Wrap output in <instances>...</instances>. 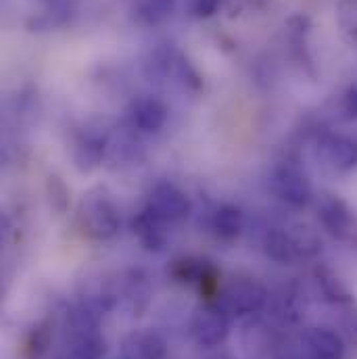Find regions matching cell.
Segmentation results:
<instances>
[{
  "instance_id": "cell-11",
  "label": "cell",
  "mask_w": 357,
  "mask_h": 359,
  "mask_svg": "<svg viewBox=\"0 0 357 359\" xmlns=\"http://www.w3.org/2000/svg\"><path fill=\"white\" fill-rule=\"evenodd\" d=\"M128 121L134 132L155 134L168 121V107L153 96H142L132 102V107L128 111Z\"/></svg>"
},
{
  "instance_id": "cell-1",
  "label": "cell",
  "mask_w": 357,
  "mask_h": 359,
  "mask_svg": "<svg viewBox=\"0 0 357 359\" xmlns=\"http://www.w3.org/2000/svg\"><path fill=\"white\" fill-rule=\"evenodd\" d=\"M78 226L94 243H109L121 230V211L113 196L96 186L88 190L78 205Z\"/></svg>"
},
{
  "instance_id": "cell-21",
  "label": "cell",
  "mask_w": 357,
  "mask_h": 359,
  "mask_svg": "<svg viewBox=\"0 0 357 359\" xmlns=\"http://www.w3.org/2000/svg\"><path fill=\"white\" fill-rule=\"evenodd\" d=\"M345 111L351 119H357V86L349 90V94L345 96Z\"/></svg>"
},
{
  "instance_id": "cell-5",
  "label": "cell",
  "mask_w": 357,
  "mask_h": 359,
  "mask_svg": "<svg viewBox=\"0 0 357 359\" xmlns=\"http://www.w3.org/2000/svg\"><path fill=\"white\" fill-rule=\"evenodd\" d=\"M316 241H301L299 236H295L292 232H288L286 228H268L264 232L262 238V247L264 253L268 255L271 262L280 264V266H292L297 264L301 257H309L314 255L316 249Z\"/></svg>"
},
{
  "instance_id": "cell-2",
  "label": "cell",
  "mask_w": 357,
  "mask_h": 359,
  "mask_svg": "<svg viewBox=\"0 0 357 359\" xmlns=\"http://www.w3.org/2000/svg\"><path fill=\"white\" fill-rule=\"evenodd\" d=\"M274 194L292 209H305L314 201V186L295 161H280L271 170Z\"/></svg>"
},
{
  "instance_id": "cell-17",
  "label": "cell",
  "mask_w": 357,
  "mask_h": 359,
  "mask_svg": "<svg viewBox=\"0 0 357 359\" xmlns=\"http://www.w3.org/2000/svg\"><path fill=\"white\" fill-rule=\"evenodd\" d=\"M50 322H38L25 337L23 351L29 359H40L50 347Z\"/></svg>"
},
{
  "instance_id": "cell-15",
  "label": "cell",
  "mask_w": 357,
  "mask_h": 359,
  "mask_svg": "<svg viewBox=\"0 0 357 359\" xmlns=\"http://www.w3.org/2000/svg\"><path fill=\"white\" fill-rule=\"evenodd\" d=\"M168 355L166 339L151 328L132 332L123 343V358L126 359H163Z\"/></svg>"
},
{
  "instance_id": "cell-10",
  "label": "cell",
  "mask_w": 357,
  "mask_h": 359,
  "mask_svg": "<svg viewBox=\"0 0 357 359\" xmlns=\"http://www.w3.org/2000/svg\"><path fill=\"white\" fill-rule=\"evenodd\" d=\"M301 343L309 359H345L347 355L343 337L326 326L307 328L301 337Z\"/></svg>"
},
{
  "instance_id": "cell-12",
  "label": "cell",
  "mask_w": 357,
  "mask_h": 359,
  "mask_svg": "<svg viewBox=\"0 0 357 359\" xmlns=\"http://www.w3.org/2000/svg\"><path fill=\"white\" fill-rule=\"evenodd\" d=\"M168 224L161 222L159 217H155L147 207H142L134 217H132V232L138 238V243L142 245V249L151 251V253H159L168 247L170 241V232H168Z\"/></svg>"
},
{
  "instance_id": "cell-16",
  "label": "cell",
  "mask_w": 357,
  "mask_h": 359,
  "mask_svg": "<svg viewBox=\"0 0 357 359\" xmlns=\"http://www.w3.org/2000/svg\"><path fill=\"white\" fill-rule=\"evenodd\" d=\"M316 282L320 292L324 294V299L332 305H347L353 301L351 292L347 290V286L341 282V278L328 268L316 269Z\"/></svg>"
},
{
  "instance_id": "cell-14",
  "label": "cell",
  "mask_w": 357,
  "mask_h": 359,
  "mask_svg": "<svg viewBox=\"0 0 357 359\" xmlns=\"http://www.w3.org/2000/svg\"><path fill=\"white\" fill-rule=\"evenodd\" d=\"M172 276L182 282V284H190L196 286L201 290H213L217 286V271L213 266H209L205 259H196V257H182L174 262Z\"/></svg>"
},
{
  "instance_id": "cell-22",
  "label": "cell",
  "mask_w": 357,
  "mask_h": 359,
  "mask_svg": "<svg viewBox=\"0 0 357 359\" xmlns=\"http://www.w3.org/2000/svg\"><path fill=\"white\" fill-rule=\"evenodd\" d=\"M59 359H80V358H76V355H72V353L67 351L65 355H61V358H59Z\"/></svg>"
},
{
  "instance_id": "cell-8",
  "label": "cell",
  "mask_w": 357,
  "mask_h": 359,
  "mask_svg": "<svg viewBox=\"0 0 357 359\" xmlns=\"http://www.w3.org/2000/svg\"><path fill=\"white\" fill-rule=\"evenodd\" d=\"M109 149H111V142L105 132L96 128L84 130L72 147V159H74L76 170L82 174H90L98 170L102 161L107 159Z\"/></svg>"
},
{
  "instance_id": "cell-13",
  "label": "cell",
  "mask_w": 357,
  "mask_h": 359,
  "mask_svg": "<svg viewBox=\"0 0 357 359\" xmlns=\"http://www.w3.org/2000/svg\"><path fill=\"white\" fill-rule=\"evenodd\" d=\"M245 224H247V219H245L243 209L236 207V205H232V203H222V205H217V207L209 213V222H207L209 232H211L217 241H222V243H232V241H236V238L243 234Z\"/></svg>"
},
{
  "instance_id": "cell-4",
  "label": "cell",
  "mask_w": 357,
  "mask_h": 359,
  "mask_svg": "<svg viewBox=\"0 0 357 359\" xmlns=\"http://www.w3.org/2000/svg\"><path fill=\"white\" fill-rule=\"evenodd\" d=\"M266 301H268V290L255 278H236L222 288L217 305L228 316L243 318L262 311Z\"/></svg>"
},
{
  "instance_id": "cell-9",
  "label": "cell",
  "mask_w": 357,
  "mask_h": 359,
  "mask_svg": "<svg viewBox=\"0 0 357 359\" xmlns=\"http://www.w3.org/2000/svg\"><path fill=\"white\" fill-rule=\"evenodd\" d=\"M318 222L335 238H347L353 230V211L337 194H322L316 205Z\"/></svg>"
},
{
  "instance_id": "cell-6",
  "label": "cell",
  "mask_w": 357,
  "mask_h": 359,
  "mask_svg": "<svg viewBox=\"0 0 357 359\" xmlns=\"http://www.w3.org/2000/svg\"><path fill=\"white\" fill-rule=\"evenodd\" d=\"M228 313L217 303L201 305L190 320V337L198 347H217L228 337Z\"/></svg>"
},
{
  "instance_id": "cell-18",
  "label": "cell",
  "mask_w": 357,
  "mask_h": 359,
  "mask_svg": "<svg viewBox=\"0 0 357 359\" xmlns=\"http://www.w3.org/2000/svg\"><path fill=\"white\" fill-rule=\"evenodd\" d=\"M48 198H50V205H53L57 211H65V209H67L69 192H67L63 180L57 178V176H50V178H48Z\"/></svg>"
},
{
  "instance_id": "cell-23",
  "label": "cell",
  "mask_w": 357,
  "mask_h": 359,
  "mask_svg": "<svg viewBox=\"0 0 357 359\" xmlns=\"http://www.w3.org/2000/svg\"><path fill=\"white\" fill-rule=\"evenodd\" d=\"M353 332H356V337H357V313H356V318H353Z\"/></svg>"
},
{
  "instance_id": "cell-19",
  "label": "cell",
  "mask_w": 357,
  "mask_h": 359,
  "mask_svg": "<svg viewBox=\"0 0 357 359\" xmlns=\"http://www.w3.org/2000/svg\"><path fill=\"white\" fill-rule=\"evenodd\" d=\"M172 4L174 0H144V15L151 21H157L172 11Z\"/></svg>"
},
{
  "instance_id": "cell-24",
  "label": "cell",
  "mask_w": 357,
  "mask_h": 359,
  "mask_svg": "<svg viewBox=\"0 0 357 359\" xmlns=\"http://www.w3.org/2000/svg\"><path fill=\"white\" fill-rule=\"evenodd\" d=\"M119 359H126V358H123V355H121V358H119Z\"/></svg>"
},
{
  "instance_id": "cell-20",
  "label": "cell",
  "mask_w": 357,
  "mask_h": 359,
  "mask_svg": "<svg viewBox=\"0 0 357 359\" xmlns=\"http://www.w3.org/2000/svg\"><path fill=\"white\" fill-rule=\"evenodd\" d=\"M215 6H217V0H196L194 13L198 17H207V15H211L215 11Z\"/></svg>"
},
{
  "instance_id": "cell-7",
  "label": "cell",
  "mask_w": 357,
  "mask_h": 359,
  "mask_svg": "<svg viewBox=\"0 0 357 359\" xmlns=\"http://www.w3.org/2000/svg\"><path fill=\"white\" fill-rule=\"evenodd\" d=\"M318 159L332 174H349L357 168V140L343 134H324L318 140Z\"/></svg>"
},
{
  "instance_id": "cell-3",
  "label": "cell",
  "mask_w": 357,
  "mask_h": 359,
  "mask_svg": "<svg viewBox=\"0 0 357 359\" xmlns=\"http://www.w3.org/2000/svg\"><path fill=\"white\" fill-rule=\"evenodd\" d=\"M144 207L155 217L166 222L168 226L184 222L192 211V203H190L188 194L180 188L178 184H174L170 180H157L149 188Z\"/></svg>"
}]
</instances>
